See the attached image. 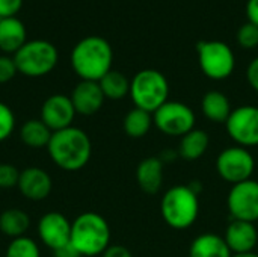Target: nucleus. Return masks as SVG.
<instances>
[{
    "mask_svg": "<svg viewBox=\"0 0 258 257\" xmlns=\"http://www.w3.org/2000/svg\"><path fill=\"white\" fill-rule=\"evenodd\" d=\"M15 129V115L12 109L0 101V142L6 141Z\"/></svg>",
    "mask_w": 258,
    "mask_h": 257,
    "instance_id": "nucleus-28",
    "label": "nucleus"
},
{
    "mask_svg": "<svg viewBox=\"0 0 258 257\" xmlns=\"http://www.w3.org/2000/svg\"><path fill=\"white\" fill-rule=\"evenodd\" d=\"M98 85L109 100H122L130 94V79L116 70H110L106 76L98 80Z\"/></svg>",
    "mask_w": 258,
    "mask_h": 257,
    "instance_id": "nucleus-24",
    "label": "nucleus"
},
{
    "mask_svg": "<svg viewBox=\"0 0 258 257\" xmlns=\"http://www.w3.org/2000/svg\"><path fill=\"white\" fill-rule=\"evenodd\" d=\"M246 79H248L249 86L255 92H258V56L249 62V65L246 68Z\"/></svg>",
    "mask_w": 258,
    "mask_h": 257,
    "instance_id": "nucleus-32",
    "label": "nucleus"
},
{
    "mask_svg": "<svg viewBox=\"0 0 258 257\" xmlns=\"http://www.w3.org/2000/svg\"><path fill=\"white\" fill-rule=\"evenodd\" d=\"M197 53L201 71L212 80H225L236 68L234 52L224 41H200L197 44Z\"/></svg>",
    "mask_w": 258,
    "mask_h": 257,
    "instance_id": "nucleus-7",
    "label": "nucleus"
},
{
    "mask_svg": "<svg viewBox=\"0 0 258 257\" xmlns=\"http://www.w3.org/2000/svg\"><path fill=\"white\" fill-rule=\"evenodd\" d=\"M18 191L24 198L32 201H41L47 198L51 192L53 182L50 174L38 167H29L20 171V179L17 185Z\"/></svg>",
    "mask_w": 258,
    "mask_h": 257,
    "instance_id": "nucleus-14",
    "label": "nucleus"
},
{
    "mask_svg": "<svg viewBox=\"0 0 258 257\" xmlns=\"http://www.w3.org/2000/svg\"><path fill=\"white\" fill-rule=\"evenodd\" d=\"M160 214L169 227L189 229L200 215V194L190 185L172 186L162 197Z\"/></svg>",
    "mask_w": 258,
    "mask_h": 257,
    "instance_id": "nucleus-4",
    "label": "nucleus"
},
{
    "mask_svg": "<svg viewBox=\"0 0 258 257\" xmlns=\"http://www.w3.org/2000/svg\"><path fill=\"white\" fill-rule=\"evenodd\" d=\"M30 227V218L29 215L21 209H6L0 215V232L11 239L26 236V232Z\"/></svg>",
    "mask_w": 258,
    "mask_h": 257,
    "instance_id": "nucleus-23",
    "label": "nucleus"
},
{
    "mask_svg": "<svg viewBox=\"0 0 258 257\" xmlns=\"http://www.w3.org/2000/svg\"><path fill=\"white\" fill-rule=\"evenodd\" d=\"M70 62L82 80L98 82L112 70L113 50L107 39L91 35L73 47Z\"/></svg>",
    "mask_w": 258,
    "mask_h": 257,
    "instance_id": "nucleus-2",
    "label": "nucleus"
},
{
    "mask_svg": "<svg viewBox=\"0 0 258 257\" xmlns=\"http://www.w3.org/2000/svg\"><path fill=\"white\" fill-rule=\"evenodd\" d=\"M130 98L135 108L154 114L168 101L169 83L163 73L154 68L138 71L130 80Z\"/></svg>",
    "mask_w": 258,
    "mask_h": 257,
    "instance_id": "nucleus-5",
    "label": "nucleus"
},
{
    "mask_svg": "<svg viewBox=\"0 0 258 257\" xmlns=\"http://www.w3.org/2000/svg\"><path fill=\"white\" fill-rule=\"evenodd\" d=\"M17 73L18 71H17V65L14 62V58L8 56V55L0 56V85L11 82Z\"/></svg>",
    "mask_w": 258,
    "mask_h": 257,
    "instance_id": "nucleus-30",
    "label": "nucleus"
},
{
    "mask_svg": "<svg viewBox=\"0 0 258 257\" xmlns=\"http://www.w3.org/2000/svg\"><path fill=\"white\" fill-rule=\"evenodd\" d=\"M53 257H82L80 256V253L71 245V242L70 244H67L65 247H60V248H57V250H54L53 251Z\"/></svg>",
    "mask_w": 258,
    "mask_h": 257,
    "instance_id": "nucleus-35",
    "label": "nucleus"
},
{
    "mask_svg": "<svg viewBox=\"0 0 258 257\" xmlns=\"http://www.w3.org/2000/svg\"><path fill=\"white\" fill-rule=\"evenodd\" d=\"M154 126L153 123V114L142 111L139 108H133L127 112V115L124 117L122 121V127L125 135H128L130 138H144L151 127Z\"/></svg>",
    "mask_w": 258,
    "mask_h": 257,
    "instance_id": "nucleus-25",
    "label": "nucleus"
},
{
    "mask_svg": "<svg viewBox=\"0 0 258 257\" xmlns=\"http://www.w3.org/2000/svg\"><path fill=\"white\" fill-rule=\"evenodd\" d=\"M23 8V0H0V20L15 17Z\"/></svg>",
    "mask_w": 258,
    "mask_h": 257,
    "instance_id": "nucleus-31",
    "label": "nucleus"
},
{
    "mask_svg": "<svg viewBox=\"0 0 258 257\" xmlns=\"http://www.w3.org/2000/svg\"><path fill=\"white\" fill-rule=\"evenodd\" d=\"M201 111H203V115L209 121L225 124L233 108H231L228 97L224 92L213 89V91H209L204 94V97L201 100Z\"/></svg>",
    "mask_w": 258,
    "mask_h": 257,
    "instance_id": "nucleus-20",
    "label": "nucleus"
},
{
    "mask_svg": "<svg viewBox=\"0 0 258 257\" xmlns=\"http://www.w3.org/2000/svg\"><path fill=\"white\" fill-rule=\"evenodd\" d=\"M50 159L63 171H79L91 159L92 142L88 133L79 127L70 126L67 129L53 132L47 145Z\"/></svg>",
    "mask_w": 258,
    "mask_h": 257,
    "instance_id": "nucleus-1",
    "label": "nucleus"
},
{
    "mask_svg": "<svg viewBox=\"0 0 258 257\" xmlns=\"http://www.w3.org/2000/svg\"><path fill=\"white\" fill-rule=\"evenodd\" d=\"M70 242L82 257L101 256L110 245V227L100 214H80L71 223Z\"/></svg>",
    "mask_w": 258,
    "mask_h": 257,
    "instance_id": "nucleus-3",
    "label": "nucleus"
},
{
    "mask_svg": "<svg viewBox=\"0 0 258 257\" xmlns=\"http://www.w3.org/2000/svg\"><path fill=\"white\" fill-rule=\"evenodd\" d=\"M101 257H133V256H132V253H130V250H128V248H125L124 245H118V244H115V245H109V247L106 248V251L101 254Z\"/></svg>",
    "mask_w": 258,
    "mask_h": 257,
    "instance_id": "nucleus-33",
    "label": "nucleus"
},
{
    "mask_svg": "<svg viewBox=\"0 0 258 257\" xmlns=\"http://www.w3.org/2000/svg\"><path fill=\"white\" fill-rule=\"evenodd\" d=\"M227 208L233 220L258 223V182L245 180L242 183L233 185L228 197Z\"/></svg>",
    "mask_w": 258,
    "mask_h": 257,
    "instance_id": "nucleus-11",
    "label": "nucleus"
},
{
    "mask_svg": "<svg viewBox=\"0 0 258 257\" xmlns=\"http://www.w3.org/2000/svg\"><path fill=\"white\" fill-rule=\"evenodd\" d=\"M27 41L26 26L17 17L0 20V50L5 55H14Z\"/></svg>",
    "mask_w": 258,
    "mask_h": 257,
    "instance_id": "nucleus-18",
    "label": "nucleus"
},
{
    "mask_svg": "<svg viewBox=\"0 0 258 257\" xmlns=\"http://www.w3.org/2000/svg\"><path fill=\"white\" fill-rule=\"evenodd\" d=\"M20 171L11 164H0V189H11L18 185Z\"/></svg>",
    "mask_w": 258,
    "mask_h": 257,
    "instance_id": "nucleus-29",
    "label": "nucleus"
},
{
    "mask_svg": "<svg viewBox=\"0 0 258 257\" xmlns=\"http://www.w3.org/2000/svg\"><path fill=\"white\" fill-rule=\"evenodd\" d=\"M136 180L139 188L150 195L160 191L163 183V162L160 158L151 156L144 161L136 168Z\"/></svg>",
    "mask_w": 258,
    "mask_h": 257,
    "instance_id": "nucleus-17",
    "label": "nucleus"
},
{
    "mask_svg": "<svg viewBox=\"0 0 258 257\" xmlns=\"http://www.w3.org/2000/svg\"><path fill=\"white\" fill-rule=\"evenodd\" d=\"M53 132L39 120H27L20 129V139L29 148H44L48 145Z\"/></svg>",
    "mask_w": 258,
    "mask_h": 257,
    "instance_id": "nucleus-22",
    "label": "nucleus"
},
{
    "mask_svg": "<svg viewBox=\"0 0 258 257\" xmlns=\"http://www.w3.org/2000/svg\"><path fill=\"white\" fill-rule=\"evenodd\" d=\"M17 71L26 77H42L54 70L59 53L54 44L45 39H32L12 55Z\"/></svg>",
    "mask_w": 258,
    "mask_h": 257,
    "instance_id": "nucleus-6",
    "label": "nucleus"
},
{
    "mask_svg": "<svg viewBox=\"0 0 258 257\" xmlns=\"http://www.w3.org/2000/svg\"><path fill=\"white\" fill-rule=\"evenodd\" d=\"M225 130L231 141L243 148L258 145V106L243 105L231 111Z\"/></svg>",
    "mask_w": 258,
    "mask_h": 257,
    "instance_id": "nucleus-10",
    "label": "nucleus"
},
{
    "mask_svg": "<svg viewBox=\"0 0 258 257\" xmlns=\"http://www.w3.org/2000/svg\"><path fill=\"white\" fill-rule=\"evenodd\" d=\"M195 112L181 101L168 100L153 114V123L159 132L166 136H184L195 129Z\"/></svg>",
    "mask_w": 258,
    "mask_h": 257,
    "instance_id": "nucleus-9",
    "label": "nucleus"
},
{
    "mask_svg": "<svg viewBox=\"0 0 258 257\" xmlns=\"http://www.w3.org/2000/svg\"><path fill=\"white\" fill-rule=\"evenodd\" d=\"M76 109L73 106V101L65 94H53L47 97L41 106V115L39 120L51 130L57 132L62 129H67L73 126Z\"/></svg>",
    "mask_w": 258,
    "mask_h": 257,
    "instance_id": "nucleus-12",
    "label": "nucleus"
},
{
    "mask_svg": "<svg viewBox=\"0 0 258 257\" xmlns=\"http://www.w3.org/2000/svg\"><path fill=\"white\" fill-rule=\"evenodd\" d=\"M233 257H258L257 253H245V254H233Z\"/></svg>",
    "mask_w": 258,
    "mask_h": 257,
    "instance_id": "nucleus-36",
    "label": "nucleus"
},
{
    "mask_svg": "<svg viewBox=\"0 0 258 257\" xmlns=\"http://www.w3.org/2000/svg\"><path fill=\"white\" fill-rule=\"evenodd\" d=\"M38 236L51 251L65 247L71 239V223L59 212H47L38 221Z\"/></svg>",
    "mask_w": 258,
    "mask_h": 257,
    "instance_id": "nucleus-13",
    "label": "nucleus"
},
{
    "mask_svg": "<svg viewBox=\"0 0 258 257\" xmlns=\"http://www.w3.org/2000/svg\"><path fill=\"white\" fill-rule=\"evenodd\" d=\"M210 145V136L203 129H192L189 133L181 136L178 145V156L187 162L198 161L204 156Z\"/></svg>",
    "mask_w": 258,
    "mask_h": 257,
    "instance_id": "nucleus-21",
    "label": "nucleus"
},
{
    "mask_svg": "<svg viewBox=\"0 0 258 257\" xmlns=\"http://www.w3.org/2000/svg\"><path fill=\"white\" fill-rule=\"evenodd\" d=\"M189 257H233V253L224 236L216 233H203L192 241Z\"/></svg>",
    "mask_w": 258,
    "mask_h": 257,
    "instance_id": "nucleus-19",
    "label": "nucleus"
},
{
    "mask_svg": "<svg viewBox=\"0 0 258 257\" xmlns=\"http://www.w3.org/2000/svg\"><path fill=\"white\" fill-rule=\"evenodd\" d=\"M70 98L73 101L76 114L83 117H91L97 114L103 108L106 100L98 82L91 80H80L74 86Z\"/></svg>",
    "mask_w": 258,
    "mask_h": 257,
    "instance_id": "nucleus-15",
    "label": "nucleus"
},
{
    "mask_svg": "<svg viewBox=\"0 0 258 257\" xmlns=\"http://www.w3.org/2000/svg\"><path fill=\"white\" fill-rule=\"evenodd\" d=\"M5 257H41L38 244L29 236H20L11 241Z\"/></svg>",
    "mask_w": 258,
    "mask_h": 257,
    "instance_id": "nucleus-26",
    "label": "nucleus"
},
{
    "mask_svg": "<svg viewBox=\"0 0 258 257\" xmlns=\"http://www.w3.org/2000/svg\"><path fill=\"white\" fill-rule=\"evenodd\" d=\"M224 239L233 254L252 253L258 244V229L254 223L233 220L225 230Z\"/></svg>",
    "mask_w": 258,
    "mask_h": 257,
    "instance_id": "nucleus-16",
    "label": "nucleus"
},
{
    "mask_svg": "<svg viewBox=\"0 0 258 257\" xmlns=\"http://www.w3.org/2000/svg\"><path fill=\"white\" fill-rule=\"evenodd\" d=\"M255 170V159L248 148L233 145L222 150L216 158V173L227 183L237 185L249 180Z\"/></svg>",
    "mask_w": 258,
    "mask_h": 257,
    "instance_id": "nucleus-8",
    "label": "nucleus"
},
{
    "mask_svg": "<svg viewBox=\"0 0 258 257\" xmlns=\"http://www.w3.org/2000/svg\"><path fill=\"white\" fill-rule=\"evenodd\" d=\"M237 42L242 48L251 50L258 47V26L246 21L237 30Z\"/></svg>",
    "mask_w": 258,
    "mask_h": 257,
    "instance_id": "nucleus-27",
    "label": "nucleus"
},
{
    "mask_svg": "<svg viewBox=\"0 0 258 257\" xmlns=\"http://www.w3.org/2000/svg\"><path fill=\"white\" fill-rule=\"evenodd\" d=\"M246 17H248L249 23L258 26V0L246 2Z\"/></svg>",
    "mask_w": 258,
    "mask_h": 257,
    "instance_id": "nucleus-34",
    "label": "nucleus"
}]
</instances>
